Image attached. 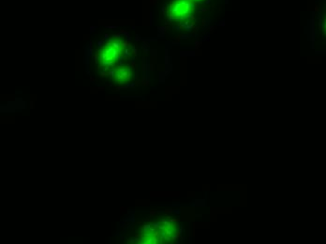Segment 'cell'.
Here are the masks:
<instances>
[{"mask_svg": "<svg viewBox=\"0 0 326 244\" xmlns=\"http://www.w3.org/2000/svg\"><path fill=\"white\" fill-rule=\"evenodd\" d=\"M196 5L191 0H173L169 7L168 13L175 21H184L195 12Z\"/></svg>", "mask_w": 326, "mask_h": 244, "instance_id": "cell-1", "label": "cell"}, {"mask_svg": "<svg viewBox=\"0 0 326 244\" xmlns=\"http://www.w3.org/2000/svg\"><path fill=\"white\" fill-rule=\"evenodd\" d=\"M122 54L123 51L117 50L111 44L110 41H108L102 48L100 57H98V63L102 66H113L120 58Z\"/></svg>", "mask_w": 326, "mask_h": 244, "instance_id": "cell-2", "label": "cell"}, {"mask_svg": "<svg viewBox=\"0 0 326 244\" xmlns=\"http://www.w3.org/2000/svg\"><path fill=\"white\" fill-rule=\"evenodd\" d=\"M113 79L117 84H126L127 82H130L132 80L133 78V72L131 71V69L127 66H123V67H119L117 69H115L113 72Z\"/></svg>", "mask_w": 326, "mask_h": 244, "instance_id": "cell-3", "label": "cell"}, {"mask_svg": "<svg viewBox=\"0 0 326 244\" xmlns=\"http://www.w3.org/2000/svg\"><path fill=\"white\" fill-rule=\"evenodd\" d=\"M191 1H193L194 3H197V2H202L203 0H191Z\"/></svg>", "mask_w": 326, "mask_h": 244, "instance_id": "cell-4", "label": "cell"}]
</instances>
